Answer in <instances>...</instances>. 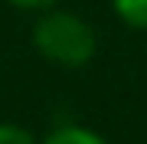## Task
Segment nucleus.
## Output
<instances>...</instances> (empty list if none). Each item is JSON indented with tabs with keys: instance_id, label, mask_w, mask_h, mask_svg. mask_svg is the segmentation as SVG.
<instances>
[{
	"instance_id": "f257e3e1",
	"label": "nucleus",
	"mask_w": 147,
	"mask_h": 144,
	"mask_svg": "<svg viewBox=\"0 0 147 144\" xmlns=\"http://www.w3.org/2000/svg\"><path fill=\"white\" fill-rule=\"evenodd\" d=\"M33 43L56 66H85L95 56V33L75 13H49L33 30Z\"/></svg>"
},
{
	"instance_id": "f03ea898",
	"label": "nucleus",
	"mask_w": 147,
	"mask_h": 144,
	"mask_svg": "<svg viewBox=\"0 0 147 144\" xmlns=\"http://www.w3.org/2000/svg\"><path fill=\"white\" fill-rule=\"evenodd\" d=\"M42 144H105V138L95 134V131H88V128H75V124H69V128L53 131Z\"/></svg>"
},
{
	"instance_id": "7ed1b4c3",
	"label": "nucleus",
	"mask_w": 147,
	"mask_h": 144,
	"mask_svg": "<svg viewBox=\"0 0 147 144\" xmlns=\"http://www.w3.org/2000/svg\"><path fill=\"white\" fill-rule=\"evenodd\" d=\"M118 16L134 30H147V0H115Z\"/></svg>"
},
{
	"instance_id": "20e7f679",
	"label": "nucleus",
	"mask_w": 147,
	"mask_h": 144,
	"mask_svg": "<svg viewBox=\"0 0 147 144\" xmlns=\"http://www.w3.org/2000/svg\"><path fill=\"white\" fill-rule=\"evenodd\" d=\"M0 144H36V141L20 124H0Z\"/></svg>"
},
{
	"instance_id": "39448f33",
	"label": "nucleus",
	"mask_w": 147,
	"mask_h": 144,
	"mask_svg": "<svg viewBox=\"0 0 147 144\" xmlns=\"http://www.w3.org/2000/svg\"><path fill=\"white\" fill-rule=\"evenodd\" d=\"M13 7H20V10H39V7H49L53 0H10Z\"/></svg>"
}]
</instances>
